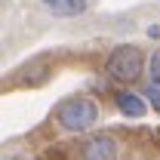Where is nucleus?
<instances>
[{
	"instance_id": "obj_8",
	"label": "nucleus",
	"mask_w": 160,
	"mask_h": 160,
	"mask_svg": "<svg viewBox=\"0 0 160 160\" xmlns=\"http://www.w3.org/2000/svg\"><path fill=\"white\" fill-rule=\"evenodd\" d=\"M3 160H28V157H25V154H19V151H6V154H3Z\"/></svg>"
},
{
	"instance_id": "obj_4",
	"label": "nucleus",
	"mask_w": 160,
	"mask_h": 160,
	"mask_svg": "<svg viewBox=\"0 0 160 160\" xmlns=\"http://www.w3.org/2000/svg\"><path fill=\"white\" fill-rule=\"evenodd\" d=\"M114 105H117L120 114L129 117V120H139V117L148 114V99L142 92H136V89H129V86H120L114 92Z\"/></svg>"
},
{
	"instance_id": "obj_2",
	"label": "nucleus",
	"mask_w": 160,
	"mask_h": 160,
	"mask_svg": "<svg viewBox=\"0 0 160 160\" xmlns=\"http://www.w3.org/2000/svg\"><path fill=\"white\" fill-rule=\"evenodd\" d=\"M145 68H148V59H145V52H142L136 43H120V46H114L108 52V62H105V74L114 80V83H120V86L139 83L142 74H145Z\"/></svg>"
},
{
	"instance_id": "obj_1",
	"label": "nucleus",
	"mask_w": 160,
	"mask_h": 160,
	"mask_svg": "<svg viewBox=\"0 0 160 160\" xmlns=\"http://www.w3.org/2000/svg\"><path fill=\"white\" fill-rule=\"evenodd\" d=\"M102 117V108L96 99L89 96H68L56 105V126L68 136H80L89 132Z\"/></svg>"
},
{
	"instance_id": "obj_5",
	"label": "nucleus",
	"mask_w": 160,
	"mask_h": 160,
	"mask_svg": "<svg viewBox=\"0 0 160 160\" xmlns=\"http://www.w3.org/2000/svg\"><path fill=\"white\" fill-rule=\"evenodd\" d=\"M40 6H43L49 16L77 19V16H86V12L92 9V0H40Z\"/></svg>"
},
{
	"instance_id": "obj_6",
	"label": "nucleus",
	"mask_w": 160,
	"mask_h": 160,
	"mask_svg": "<svg viewBox=\"0 0 160 160\" xmlns=\"http://www.w3.org/2000/svg\"><path fill=\"white\" fill-rule=\"evenodd\" d=\"M142 96L151 102V108L160 111V80H148L145 83V89H142Z\"/></svg>"
},
{
	"instance_id": "obj_7",
	"label": "nucleus",
	"mask_w": 160,
	"mask_h": 160,
	"mask_svg": "<svg viewBox=\"0 0 160 160\" xmlns=\"http://www.w3.org/2000/svg\"><path fill=\"white\" fill-rule=\"evenodd\" d=\"M148 71H151V80H160V46L151 52V59H148Z\"/></svg>"
},
{
	"instance_id": "obj_3",
	"label": "nucleus",
	"mask_w": 160,
	"mask_h": 160,
	"mask_svg": "<svg viewBox=\"0 0 160 160\" xmlns=\"http://www.w3.org/2000/svg\"><path fill=\"white\" fill-rule=\"evenodd\" d=\"M117 157H120V145L108 132H96L80 145V160H117Z\"/></svg>"
}]
</instances>
